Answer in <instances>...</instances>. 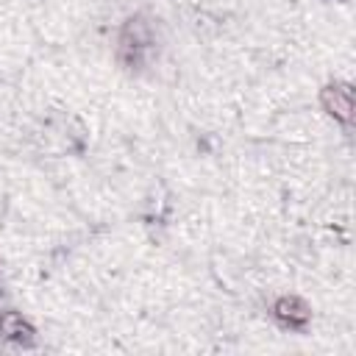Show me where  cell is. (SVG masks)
<instances>
[{
  "mask_svg": "<svg viewBox=\"0 0 356 356\" xmlns=\"http://www.w3.org/2000/svg\"><path fill=\"white\" fill-rule=\"evenodd\" d=\"M325 103L334 108L331 114H337L339 120H348V114H350V92H348V89L331 86V89L325 92Z\"/></svg>",
  "mask_w": 356,
  "mask_h": 356,
  "instance_id": "obj_1",
  "label": "cell"
}]
</instances>
